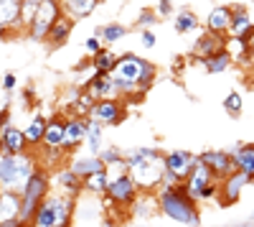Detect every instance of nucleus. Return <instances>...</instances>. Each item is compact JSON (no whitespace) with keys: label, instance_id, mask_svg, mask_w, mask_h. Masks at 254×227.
Returning a JSON list of instances; mask_svg holds the SVG:
<instances>
[{"label":"nucleus","instance_id":"nucleus-10","mask_svg":"<svg viewBox=\"0 0 254 227\" xmlns=\"http://www.w3.org/2000/svg\"><path fill=\"white\" fill-rule=\"evenodd\" d=\"M104 197H107V202L115 204V207L127 210V207H132V202L140 197V189H137V184L132 181V176L125 174V176H120L117 181L110 184L107 194H104Z\"/></svg>","mask_w":254,"mask_h":227},{"label":"nucleus","instance_id":"nucleus-23","mask_svg":"<svg viewBox=\"0 0 254 227\" xmlns=\"http://www.w3.org/2000/svg\"><path fill=\"white\" fill-rule=\"evenodd\" d=\"M229 23H231V5H216L206 18V31L216 36H226Z\"/></svg>","mask_w":254,"mask_h":227},{"label":"nucleus","instance_id":"nucleus-21","mask_svg":"<svg viewBox=\"0 0 254 227\" xmlns=\"http://www.w3.org/2000/svg\"><path fill=\"white\" fill-rule=\"evenodd\" d=\"M54 181H56V187H59L64 194H69V197H79V194L84 192L81 179H79L69 166H59V169L54 171Z\"/></svg>","mask_w":254,"mask_h":227},{"label":"nucleus","instance_id":"nucleus-34","mask_svg":"<svg viewBox=\"0 0 254 227\" xmlns=\"http://www.w3.org/2000/svg\"><path fill=\"white\" fill-rule=\"evenodd\" d=\"M81 187H84V192H89V194L104 197V194H107V187H110L107 174H104V171H97V174H92V176L84 179V181H81Z\"/></svg>","mask_w":254,"mask_h":227},{"label":"nucleus","instance_id":"nucleus-9","mask_svg":"<svg viewBox=\"0 0 254 227\" xmlns=\"http://www.w3.org/2000/svg\"><path fill=\"white\" fill-rule=\"evenodd\" d=\"M249 184H252L249 174L234 169L229 176H224V179L219 181V204H221V207H231V204H237L239 197L244 194V189L249 187Z\"/></svg>","mask_w":254,"mask_h":227},{"label":"nucleus","instance_id":"nucleus-5","mask_svg":"<svg viewBox=\"0 0 254 227\" xmlns=\"http://www.w3.org/2000/svg\"><path fill=\"white\" fill-rule=\"evenodd\" d=\"M36 166H38V163H36V156L31 151L18 153V156L3 153V158H0V189L20 192Z\"/></svg>","mask_w":254,"mask_h":227},{"label":"nucleus","instance_id":"nucleus-7","mask_svg":"<svg viewBox=\"0 0 254 227\" xmlns=\"http://www.w3.org/2000/svg\"><path fill=\"white\" fill-rule=\"evenodd\" d=\"M64 13L61 8V0H41L38 13L33 15L31 26H28V38L31 41H46L51 26L56 23V18Z\"/></svg>","mask_w":254,"mask_h":227},{"label":"nucleus","instance_id":"nucleus-43","mask_svg":"<svg viewBox=\"0 0 254 227\" xmlns=\"http://www.w3.org/2000/svg\"><path fill=\"white\" fill-rule=\"evenodd\" d=\"M155 13H158V18H168V15H173V3H171V0H160L158 8H155Z\"/></svg>","mask_w":254,"mask_h":227},{"label":"nucleus","instance_id":"nucleus-28","mask_svg":"<svg viewBox=\"0 0 254 227\" xmlns=\"http://www.w3.org/2000/svg\"><path fill=\"white\" fill-rule=\"evenodd\" d=\"M46 120L44 115H33L31 122H28V128L23 130L26 135V143H28V151L33 153L36 148H41V143H44V130H46Z\"/></svg>","mask_w":254,"mask_h":227},{"label":"nucleus","instance_id":"nucleus-53","mask_svg":"<svg viewBox=\"0 0 254 227\" xmlns=\"http://www.w3.org/2000/svg\"><path fill=\"white\" fill-rule=\"evenodd\" d=\"M252 3H254V0H252Z\"/></svg>","mask_w":254,"mask_h":227},{"label":"nucleus","instance_id":"nucleus-27","mask_svg":"<svg viewBox=\"0 0 254 227\" xmlns=\"http://www.w3.org/2000/svg\"><path fill=\"white\" fill-rule=\"evenodd\" d=\"M69 169L84 181L87 176H92V174H97V171H104V163H102L99 156H79V158H74V161L69 163Z\"/></svg>","mask_w":254,"mask_h":227},{"label":"nucleus","instance_id":"nucleus-33","mask_svg":"<svg viewBox=\"0 0 254 227\" xmlns=\"http://www.w3.org/2000/svg\"><path fill=\"white\" fill-rule=\"evenodd\" d=\"M173 28L176 33H190V31H196L198 28V15L193 10H178L176 18H173Z\"/></svg>","mask_w":254,"mask_h":227},{"label":"nucleus","instance_id":"nucleus-31","mask_svg":"<svg viewBox=\"0 0 254 227\" xmlns=\"http://www.w3.org/2000/svg\"><path fill=\"white\" fill-rule=\"evenodd\" d=\"M115 61H117V54L110 51L107 46H102L97 54H92V69L102 72V74H110L112 67H115Z\"/></svg>","mask_w":254,"mask_h":227},{"label":"nucleus","instance_id":"nucleus-32","mask_svg":"<svg viewBox=\"0 0 254 227\" xmlns=\"http://www.w3.org/2000/svg\"><path fill=\"white\" fill-rule=\"evenodd\" d=\"M201 64H203V69H206L208 74H224V72L231 67V59H229V54H226L224 49H219L216 54H211L208 59H203Z\"/></svg>","mask_w":254,"mask_h":227},{"label":"nucleus","instance_id":"nucleus-47","mask_svg":"<svg viewBox=\"0 0 254 227\" xmlns=\"http://www.w3.org/2000/svg\"><path fill=\"white\" fill-rule=\"evenodd\" d=\"M244 38H247V46H249V54L254 56V26H252V31H249V33H247Z\"/></svg>","mask_w":254,"mask_h":227},{"label":"nucleus","instance_id":"nucleus-6","mask_svg":"<svg viewBox=\"0 0 254 227\" xmlns=\"http://www.w3.org/2000/svg\"><path fill=\"white\" fill-rule=\"evenodd\" d=\"M130 176L137 184V189L158 192L163 184V176H165V156L158 153L153 158H145V161L135 163V166H130Z\"/></svg>","mask_w":254,"mask_h":227},{"label":"nucleus","instance_id":"nucleus-16","mask_svg":"<svg viewBox=\"0 0 254 227\" xmlns=\"http://www.w3.org/2000/svg\"><path fill=\"white\" fill-rule=\"evenodd\" d=\"M28 151V143L23 130H18L15 125H5L0 130V153H8V156H18V153H26Z\"/></svg>","mask_w":254,"mask_h":227},{"label":"nucleus","instance_id":"nucleus-13","mask_svg":"<svg viewBox=\"0 0 254 227\" xmlns=\"http://www.w3.org/2000/svg\"><path fill=\"white\" fill-rule=\"evenodd\" d=\"M84 92H87L94 102L97 100H120L122 97L117 85H115V79H112V74H102V72H94L89 77V82L84 85Z\"/></svg>","mask_w":254,"mask_h":227},{"label":"nucleus","instance_id":"nucleus-4","mask_svg":"<svg viewBox=\"0 0 254 227\" xmlns=\"http://www.w3.org/2000/svg\"><path fill=\"white\" fill-rule=\"evenodd\" d=\"M49 192H51V174H49L44 166H36L33 174L28 176V181L23 184V189L18 192V194H20V212H18V220L23 222L26 227H31L38 204L49 197Z\"/></svg>","mask_w":254,"mask_h":227},{"label":"nucleus","instance_id":"nucleus-46","mask_svg":"<svg viewBox=\"0 0 254 227\" xmlns=\"http://www.w3.org/2000/svg\"><path fill=\"white\" fill-rule=\"evenodd\" d=\"M15 82H18V79H15V74H13V72H8V74L3 77V90H5V92H13Z\"/></svg>","mask_w":254,"mask_h":227},{"label":"nucleus","instance_id":"nucleus-40","mask_svg":"<svg viewBox=\"0 0 254 227\" xmlns=\"http://www.w3.org/2000/svg\"><path fill=\"white\" fill-rule=\"evenodd\" d=\"M158 20H160V18H158V13H155L153 8H142L140 15H137V26H140V28H153Z\"/></svg>","mask_w":254,"mask_h":227},{"label":"nucleus","instance_id":"nucleus-48","mask_svg":"<svg viewBox=\"0 0 254 227\" xmlns=\"http://www.w3.org/2000/svg\"><path fill=\"white\" fill-rule=\"evenodd\" d=\"M0 227H26L20 220H8V222H0Z\"/></svg>","mask_w":254,"mask_h":227},{"label":"nucleus","instance_id":"nucleus-45","mask_svg":"<svg viewBox=\"0 0 254 227\" xmlns=\"http://www.w3.org/2000/svg\"><path fill=\"white\" fill-rule=\"evenodd\" d=\"M5 125H10V108H8V102L3 105V110H0V130H3Z\"/></svg>","mask_w":254,"mask_h":227},{"label":"nucleus","instance_id":"nucleus-20","mask_svg":"<svg viewBox=\"0 0 254 227\" xmlns=\"http://www.w3.org/2000/svg\"><path fill=\"white\" fill-rule=\"evenodd\" d=\"M224 46V36H216V33H201L198 38H196V44H193V61H201L203 59H208L211 54H216L219 49Z\"/></svg>","mask_w":254,"mask_h":227},{"label":"nucleus","instance_id":"nucleus-26","mask_svg":"<svg viewBox=\"0 0 254 227\" xmlns=\"http://www.w3.org/2000/svg\"><path fill=\"white\" fill-rule=\"evenodd\" d=\"M99 5V0H61L64 15H69L71 20H81L89 18L94 13V8Z\"/></svg>","mask_w":254,"mask_h":227},{"label":"nucleus","instance_id":"nucleus-12","mask_svg":"<svg viewBox=\"0 0 254 227\" xmlns=\"http://www.w3.org/2000/svg\"><path fill=\"white\" fill-rule=\"evenodd\" d=\"M87 117L94 120V122H99L102 128L120 125V122L125 120V105H122L120 100H97Z\"/></svg>","mask_w":254,"mask_h":227},{"label":"nucleus","instance_id":"nucleus-37","mask_svg":"<svg viewBox=\"0 0 254 227\" xmlns=\"http://www.w3.org/2000/svg\"><path fill=\"white\" fill-rule=\"evenodd\" d=\"M38 5H41V0H20V28L28 31L33 15L38 13Z\"/></svg>","mask_w":254,"mask_h":227},{"label":"nucleus","instance_id":"nucleus-2","mask_svg":"<svg viewBox=\"0 0 254 227\" xmlns=\"http://www.w3.org/2000/svg\"><path fill=\"white\" fill-rule=\"evenodd\" d=\"M155 204H158V210L165 217H171L173 222H181L186 227H198L201 225L198 204L183 194L181 184H160Z\"/></svg>","mask_w":254,"mask_h":227},{"label":"nucleus","instance_id":"nucleus-38","mask_svg":"<svg viewBox=\"0 0 254 227\" xmlns=\"http://www.w3.org/2000/svg\"><path fill=\"white\" fill-rule=\"evenodd\" d=\"M224 110H226L231 117H237V115L244 110V97H242L239 92H229V95L224 97Z\"/></svg>","mask_w":254,"mask_h":227},{"label":"nucleus","instance_id":"nucleus-11","mask_svg":"<svg viewBox=\"0 0 254 227\" xmlns=\"http://www.w3.org/2000/svg\"><path fill=\"white\" fill-rule=\"evenodd\" d=\"M211 181H216L214 174H211V169L198 158V161H196V166H193V171L188 174V179L181 181V189H183V194H186L188 199H193V202L198 204L201 197H203V189L208 187Z\"/></svg>","mask_w":254,"mask_h":227},{"label":"nucleus","instance_id":"nucleus-29","mask_svg":"<svg viewBox=\"0 0 254 227\" xmlns=\"http://www.w3.org/2000/svg\"><path fill=\"white\" fill-rule=\"evenodd\" d=\"M18 212H20V194L0 189V222L18 220Z\"/></svg>","mask_w":254,"mask_h":227},{"label":"nucleus","instance_id":"nucleus-17","mask_svg":"<svg viewBox=\"0 0 254 227\" xmlns=\"http://www.w3.org/2000/svg\"><path fill=\"white\" fill-rule=\"evenodd\" d=\"M20 28V0H0V38Z\"/></svg>","mask_w":254,"mask_h":227},{"label":"nucleus","instance_id":"nucleus-1","mask_svg":"<svg viewBox=\"0 0 254 227\" xmlns=\"http://www.w3.org/2000/svg\"><path fill=\"white\" fill-rule=\"evenodd\" d=\"M110 74L115 79L120 95L127 97V95H145L147 90L153 87L158 69L147 59H142V56H137L132 51H127V54L117 56V61H115V67H112Z\"/></svg>","mask_w":254,"mask_h":227},{"label":"nucleus","instance_id":"nucleus-3","mask_svg":"<svg viewBox=\"0 0 254 227\" xmlns=\"http://www.w3.org/2000/svg\"><path fill=\"white\" fill-rule=\"evenodd\" d=\"M76 210V197L69 194H51L38 204L31 227H71Z\"/></svg>","mask_w":254,"mask_h":227},{"label":"nucleus","instance_id":"nucleus-19","mask_svg":"<svg viewBox=\"0 0 254 227\" xmlns=\"http://www.w3.org/2000/svg\"><path fill=\"white\" fill-rule=\"evenodd\" d=\"M229 153H231L234 169L249 174V179L254 184V143H239V146H234V151H229Z\"/></svg>","mask_w":254,"mask_h":227},{"label":"nucleus","instance_id":"nucleus-25","mask_svg":"<svg viewBox=\"0 0 254 227\" xmlns=\"http://www.w3.org/2000/svg\"><path fill=\"white\" fill-rule=\"evenodd\" d=\"M252 15H249V10L244 8V5H237V8H231V23H229V31H226V36H239V38H244L249 31H252Z\"/></svg>","mask_w":254,"mask_h":227},{"label":"nucleus","instance_id":"nucleus-41","mask_svg":"<svg viewBox=\"0 0 254 227\" xmlns=\"http://www.w3.org/2000/svg\"><path fill=\"white\" fill-rule=\"evenodd\" d=\"M99 158H102V163L107 166V163H112V161H120V158H125V153L120 151V148H102L99 151Z\"/></svg>","mask_w":254,"mask_h":227},{"label":"nucleus","instance_id":"nucleus-18","mask_svg":"<svg viewBox=\"0 0 254 227\" xmlns=\"http://www.w3.org/2000/svg\"><path fill=\"white\" fill-rule=\"evenodd\" d=\"M64 130H66V117L61 113L51 115L46 120V130H44V143L41 146L44 148H61L64 146ZM64 151V148H61Z\"/></svg>","mask_w":254,"mask_h":227},{"label":"nucleus","instance_id":"nucleus-39","mask_svg":"<svg viewBox=\"0 0 254 227\" xmlns=\"http://www.w3.org/2000/svg\"><path fill=\"white\" fill-rule=\"evenodd\" d=\"M104 174H107V181L112 184V181H117L120 176L130 174V169H127V161H125V158H120V161L107 163V166H104Z\"/></svg>","mask_w":254,"mask_h":227},{"label":"nucleus","instance_id":"nucleus-14","mask_svg":"<svg viewBox=\"0 0 254 227\" xmlns=\"http://www.w3.org/2000/svg\"><path fill=\"white\" fill-rule=\"evenodd\" d=\"M87 140V117H66V130H64V153H74L81 143Z\"/></svg>","mask_w":254,"mask_h":227},{"label":"nucleus","instance_id":"nucleus-36","mask_svg":"<svg viewBox=\"0 0 254 227\" xmlns=\"http://www.w3.org/2000/svg\"><path fill=\"white\" fill-rule=\"evenodd\" d=\"M92 108H94V100H92L87 92H81V95H76L74 102H71V117H87Z\"/></svg>","mask_w":254,"mask_h":227},{"label":"nucleus","instance_id":"nucleus-15","mask_svg":"<svg viewBox=\"0 0 254 227\" xmlns=\"http://www.w3.org/2000/svg\"><path fill=\"white\" fill-rule=\"evenodd\" d=\"M198 158L211 169V174H214L216 181H221L224 176H229L231 171H234V163H231L229 151H203V153H198Z\"/></svg>","mask_w":254,"mask_h":227},{"label":"nucleus","instance_id":"nucleus-35","mask_svg":"<svg viewBox=\"0 0 254 227\" xmlns=\"http://www.w3.org/2000/svg\"><path fill=\"white\" fill-rule=\"evenodd\" d=\"M102 125L99 122H94V120H89L87 117V146H89V151H92V156H99V151H102Z\"/></svg>","mask_w":254,"mask_h":227},{"label":"nucleus","instance_id":"nucleus-22","mask_svg":"<svg viewBox=\"0 0 254 227\" xmlns=\"http://www.w3.org/2000/svg\"><path fill=\"white\" fill-rule=\"evenodd\" d=\"M71 28H74V20H71L69 15H64V13H61V15L56 18V23L51 26L49 36H46L49 46H51V49H61V46L69 41V36H71Z\"/></svg>","mask_w":254,"mask_h":227},{"label":"nucleus","instance_id":"nucleus-42","mask_svg":"<svg viewBox=\"0 0 254 227\" xmlns=\"http://www.w3.org/2000/svg\"><path fill=\"white\" fill-rule=\"evenodd\" d=\"M140 41H142V46H145V49H153L158 38H155L153 28H142V33H140Z\"/></svg>","mask_w":254,"mask_h":227},{"label":"nucleus","instance_id":"nucleus-44","mask_svg":"<svg viewBox=\"0 0 254 227\" xmlns=\"http://www.w3.org/2000/svg\"><path fill=\"white\" fill-rule=\"evenodd\" d=\"M102 46H104V44H102V38H97V36H92V38H87V41H84V49H87L89 54H97Z\"/></svg>","mask_w":254,"mask_h":227},{"label":"nucleus","instance_id":"nucleus-24","mask_svg":"<svg viewBox=\"0 0 254 227\" xmlns=\"http://www.w3.org/2000/svg\"><path fill=\"white\" fill-rule=\"evenodd\" d=\"M229 59H231V64H247L249 61V46H247V38H239V36H224V46H221Z\"/></svg>","mask_w":254,"mask_h":227},{"label":"nucleus","instance_id":"nucleus-51","mask_svg":"<svg viewBox=\"0 0 254 227\" xmlns=\"http://www.w3.org/2000/svg\"><path fill=\"white\" fill-rule=\"evenodd\" d=\"M252 222H254V215H252Z\"/></svg>","mask_w":254,"mask_h":227},{"label":"nucleus","instance_id":"nucleus-30","mask_svg":"<svg viewBox=\"0 0 254 227\" xmlns=\"http://www.w3.org/2000/svg\"><path fill=\"white\" fill-rule=\"evenodd\" d=\"M94 36L102 38V44L112 46V44H117V41H122V38L127 36V28H125L122 23H104V26H99V28L94 31Z\"/></svg>","mask_w":254,"mask_h":227},{"label":"nucleus","instance_id":"nucleus-52","mask_svg":"<svg viewBox=\"0 0 254 227\" xmlns=\"http://www.w3.org/2000/svg\"><path fill=\"white\" fill-rule=\"evenodd\" d=\"M99 3H104V0H99Z\"/></svg>","mask_w":254,"mask_h":227},{"label":"nucleus","instance_id":"nucleus-50","mask_svg":"<svg viewBox=\"0 0 254 227\" xmlns=\"http://www.w3.org/2000/svg\"><path fill=\"white\" fill-rule=\"evenodd\" d=\"M140 227H150V225H140Z\"/></svg>","mask_w":254,"mask_h":227},{"label":"nucleus","instance_id":"nucleus-49","mask_svg":"<svg viewBox=\"0 0 254 227\" xmlns=\"http://www.w3.org/2000/svg\"><path fill=\"white\" fill-rule=\"evenodd\" d=\"M231 227H254V222L247 220V222H237V225H231Z\"/></svg>","mask_w":254,"mask_h":227},{"label":"nucleus","instance_id":"nucleus-8","mask_svg":"<svg viewBox=\"0 0 254 227\" xmlns=\"http://www.w3.org/2000/svg\"><path fill=\"white\" fill-rule=\"evenodd\" d=\"M198 156L190 151H171L165 153V176L163 184H181L188 179V174L193 171Z\"/></svg>","mask_w":254,"mask_h":227}]
</instances>
